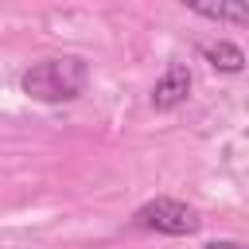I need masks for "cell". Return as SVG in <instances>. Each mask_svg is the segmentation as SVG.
I'll return each mask as SVG.
<instances>
[{
	"label": "cell",
	"instance_id": "cell-1",
	"mask_svg": "<svg viewBox=\"0 0 249 249\" xmlns=\"http://www.w3.org/2000/svg\"><path fill=\"white\" fill-rule=\"evenodd\" d=\"M89 82V66L86 58L78 54H51V58H39L23 70V93L31 101H43V105H58V101H74Z\"/></svg>",
	"mask_w": 249,
	"mask_h": 249
},
{
	"label": "cell",
	"instance_id": "cell-2",
	"mask_svg": "<svg viewBox=\"0 0 249 249\" xmlns=\"http://www.w3.org/2000/svg\"><path fill=\"white\" fill-rule=\"evenodd\" d=\"M132 222L140 230H156V233H167V237H191V233L202 230L198 210L187 206V202H179V198H148L132 214Z\"/></svg>",
	"mask_w": 249,
	"mask_h": 249
},
{
	"label": "cell",
	"instance_id": "cell-3",
	"mask_svg": "<svg viewBox=\"0 0 249 249\" xmlns=\"http://www.w3.org/2000/svg\"><path fill=\"white\" fill-rule=\"evenodd\" d=\"M191 86H195V78H191V70L183 66V62H171L163 74H160V82L152 86V109L156 113H167V109H179L187 97H191Z\"/></svg>",
	"mask_w": 249,
	"mask_h": 249
},
{
	"label": "cell",
	"instance_id": "cell-4",
	"mask_svg": "<svg viewBox=\"0 0 249 249\" xmlns=\"http://www.w3.org/2000/svg\"><path fill=\"white\" fill-rule=\"evenodd\" d=\"M187 12H195V16H202V19L249 27V4H245V0H218V4H210V0H191Z\"/></svg>",
	"mask_w": 249,
	"mask_h": 249
},
{
	"label": "cell",
	"instance_id": "cell-5",
	"mask_svg": "<svg viewBox=\"0 0 249 249\" xmlns=\"http://www.w3.org/2000/svg\"><path fill=\"white\" fill-rule=\"evenodd\" d=\"M202 58H206L210 70H218V74H241V70H245V51H241L237 43H230V39L206 43V47H202Z\"/></svg>",
	"mask_w": 249,
	"mask_h": 249
},
{
	"label": "cell",
	"instance_id": "cell-6",
	"mask_svg": "<svg viewBox=\"0 0 249 249\" xmlns=\"http://www.w3.org/2000/svg\"><path fill=\"white\" fill-rule=\"evenodd\" d=\"M202 249H249V245H241V241H226V237H218V241H206Z\"/></svg>",
	"mask_w": 249,
	"mask_h": 249
}]
</instances>
